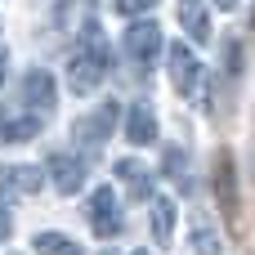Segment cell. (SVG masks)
Here are the masks:
<instances>
[{
  "instance_id": "cell-1",
  "label": "cell",
  "mask_w": 255,
  "mask_h": 255,
  "mask_svg": "<svg viewBox=\"0 0 255 255\" xmlns=\"http://www.w3.org/2000/svg\"><path fill=\"white\" fill-rule=\"evenodd\" d=\"M108 72V45H103V31L90 22L85 27V49H76V58L67 63V85L72 94H94L99 81Z\"/></svg>"
},
{
  "instance_id": "cell-2",
  "label": "cell",
  "mask_w": 255,
  "mask_h": 255,
  "mask_svg": "<svg viewBox=\"0 0 255 255\" xmlns=\"http://www.w3.org/2000/svg\"><path fill=\"white\" fill-rule=\"evenodd\" d=\"M90 224L99 238H117L121 233V211H117V193L112 188H94L90 197Z\"/></svg>"
},
{
  "instance_id": "cell-3",
  "label": "cell",
  "mask_w": 255,
  "mask_h": 255,
  "mask_svg": "<svg viewBox=\"0 0 255 255\" xmlns=\"http://www.w3.org/2000/svg\"><path fill=\"white\" fill-rule=\"evenodd\" d=\"M49 179H54V188H58L63 197H76V193L85 188V166H81L76 157H67V152H54V157H49Z\"/></svg>"
},
{
  "instance_id": "cell-4",
  "label": "cell",
  "mask_w": 255,
  "mask_h": 255,
  "mask_svg": "<svg viewBox=\"0 0 255 255\" xmlns=\"http://www.w3.org/2000/svg\"><path fill=\"white\" fill-rule=\"evenodd\" d=\"M170 81H175L179 94H197V85H202V67H197V54H193V49H184V45L170 49Z\"/></svg>"
},
{
  "instance_id": "cell-5",
  "label": "cell",
  "mask_w": 255,
  "mask_h": 255,
  "mask_svg": "<svg viewBox=\"0 0 255 255\" xmlns=\"http://www.w3.org/2000/svg\"><path fill=\"white\" fill-rule=\"evenodd\" d=\"M22 99H27L31 112H54V103H58V94H54V76L40 72V67H31V72L22 76Z\"/></svg>"
},
{
  "instance_id": "cell-6",
  "label": "cell",
  "mask_w": 255,
  "mask_h": 255,
  "mask_svg": "<svg viewBox=\"0 0 255 255\" xmlns=\"http://www.w3.org/2000/svg\"><path fill=\"white\" fill-rule=\"evenodd\" d=\"M215 193H220V206H224L229 224H238V175H233V152H220V157H215Z\"/></svg>"
},
{
  "instance_id": "cell-7",
  "label": "cell",
  "mask_w": 255,
  "mask_h": 255,
  "mask_svg": "<svg viewBox=\"0 0 255 255\" xmlns=\"http://www.w3.org/2000/svg\"><path fill=\"white\" fill-rule=\"evenodd\" d=\"M126 49L139 58V63H152L157 54H161V27L148 18V22H134L130 31H126Z\"/></svg>"
},
{
  "instance_id": "cell-8",
  "label": "cell",
  "mask_w": 255,
  "mask_h": 255,
  "mask_svg": "<svg viewBox=\"0 0 255 255\" xmlns=\"http://www.w3.org/2000/svg\"><path fill=\"white\" fill-rule=\"evenodd\" d=\"M126 139H130V143H139V148L157 139V117H152V108H148V103H134V108L126 112Z\"/></svg>"
},
{
  "instance_id": "cell-9",
  "label": "cell",
  "mask_w": 255,
  "mask_h": 255,
  "mask_svg": "<svg viewBox=\"0 0 255 255\" xmlns=\"http://www.w3.org/2000/svg\"><path fill=\"white\" fill-rule=\"evenodd\" d=\"M179 27L197 40V45H206L211 40V22H206V4L202 0H179Z\"/></svg>"
},
{
  "instance_id": "cell-10",
  "label": "cell",
  "mask_w": 255,
  "mask_h": 255,
  "mask_svg": "<svg viewBox=\"0 0 255 255\" xmlns=\"http://www.w3.org/2000/svg\"><path fill=\"white\" fill-rule=\"evenodd\" d=\"M0 184H9L13 193H22V197H31V193H40V184H45V175H40L36 166H9V170H0Z\"/></svg>"
},
{
  "instance_id": "cell-11",
  "label": "cell",
  "mask_w": 255,
  "mask_h": 255,
  "mask_svg": "<svg viewBox=\"0 0 255 255\" xmlns=\"http://www.w3.org/2000/svg\"><path fill=\"white\" fill-rule=\"evenodd\" d=\"M152 238H157V247H170V238H175V202L170 197H152Z\"/></svg>"
},
{
  "instance_id": "cell-12",
  "label": "cell",
  "mask_w": 255,
  "mask_h": 255,
  "mask_svg": "<svg viewBox=\"0 0 255 255\" xmlns=\"http://www.w3.org/2000/svg\"><path fill=\"white\" fill-rule=\"evenodd\" d=\"M112 126H117V103H103L94 117H85V121L76 126V134H81V139H90V143H99Z\"/></svg>"
},
{
  "instance_id": "cell-13",
  "label": "cell",
  "mask_w": 255,
  "mask_h": 255,
  "mask_svg": "<svg viewBox=\"0 0 255 255\" xmlns=\"http://www.w3.org/2000/svg\"><path fill=\"white\" fill-rule=\"evenodd\" d=\"M31 247H36V255H85L67 233H54V229H45V233H36L31 238Z\"/></svg>"
},
{
  "instance_id": "cell-14",
  "label": "cell",
  "mask_w": 255,
  "mask_h": 255,
  "mask_svg": "<svg viewBox=\"0 0 255 255\" xmlns=\"http://www.w3.org/2000/svg\"><path fill=\"white\" fill-rule=\"evenodd\" d=\"M117 175L134 188V197H139V202H148V197H152V179L143 175V166H134V161H117Z\"/></svg>"
},
{
  "instance_id": "cell-15",
  "label": "cell",
  "mask_w": 255,
  "mask_h": 255,
  "mask_svg": "<svg viewBox=\"0 0 255 255\" xmlns=\"http://www.w3.org/2000/svg\"><path fill=\"white\" fill-rule=\"evenodd\" d=\"M40 130V117H18V121H0V143H22Z\"/></svg>"
},
{
  "instance_id": "cell-16",
  "label": "cell",
  "mask_w": 255,
  "mask_h": 255,
  "mask_svg": "<svg viewBox=\"0 0 255 255\" xmlns=\"http://www.w3.org/2000/svg\"><path fill=\"white\" fill-rule=\"evenodd\" d=\"M193 251L197 255H220V238H215V229L206 224V220H193Z\"/></svg>"
},
{
  "instance_id": "cell-17",
  "label": "cell",
  "mask_w": 255,
  "mask_h": 255,
  "mask_svg": "<svg viewBox=\"0 0 255 255\" xmlns=\"http://www.w3.org/2000/svg\"><path fill=\"white\" fill-rule=\"evenodd\" d=\"M166 175L184 179V148H166Z\"/></svg>"
},
{
  "instance_id": "cell-18",
  "label": "cell",
  "mask_w": 255,
  "mask_h": 255,
  "mask_svg": "<svg viewBox=\"0 0 255 255\" xmlns=\"http://www.w3.org/2000/svg\"><path fill=\"white\" fill-rule=\"evenodd\" d=\"M117 4H121V13H148L157 0H117Z\"/></svg>"
},
{
  "instance_id": "cell-19",
  "label": "cell",
  "mask_w": 255,
  "mask_h": 255,
  "mask_svg": "<svg viewBox=\"0 0 255 255\" xmlns=\"http://www.w3.org/2000/svg\"><path fill=\"white\" fill-rule=\"evenodd\" d=\"M9 229H13V220H9V211H4V206H0V242H4V238H9Z\"/></svg>"
},
{
  "instance_id": "cell-20",
  "label": "cell",
  "mask_w": 255,
  "mask_h": 255,
  "mask_svg": "<svg viewBox=\"0 0 255 255\" xmlns=\"http://www.w3.org/2000/svg\"><path fill=\"white\" fill-rule=\"evenodd\" d=\"M4 67H9V54L0 49V81H4Z\"/></svg>"
},
{
  "instance_id": "cell-21",
  "label": "cell",
  "mask_w": 255,
  "mask_h": 255,
  "mask_svg": "<svg viewBox=\"0 0 255 255\" xmlns=\"http://www.w3.org/2000/svg\"><path fill=\"white\" fill-rule=\"evenodd\" d=\"M215 4H220V9H238V0H215Z\"/></svg>"
},
{
  "instance_id": "cell-22",
  "label": "cell",
  "mask_w": 255,
  "mask_h": 255,
  "mask_svg": "<svg viewBox=\"0 0 255 255\" xmlns=\"http://www.w3.org/2000/svg\"><path fill=\"white\" fill-rule=\"evenodd\" d=\"M99 255H112V251H99Z\"/></svg>"
},
{
  "instance_id": "cell-23",
  "label": "cell",
  "mask_w": 255,
  "mask_h": 255,
  "mask_svg": "<svg viewBox=\"0 0 255 255\" xmlns=\"http://www.w3.org/2000/svg\"><path fill=\"white\" fill-rule=\"evenodd\" d=\"M134 255H148V251H134Z\"/></svg>"
}]
</instances>
